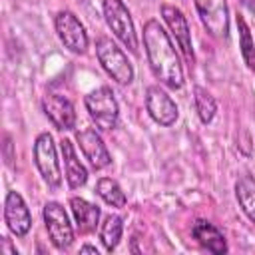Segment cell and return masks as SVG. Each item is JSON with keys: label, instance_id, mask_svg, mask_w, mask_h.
Here are the masks:
<instances>
[{"label": "cell", "instance_id": "obj_1", "mask_svg": "<svg viewBox=\"0 0 255 255\" xmlns=\"http://www.w3.org/2000/svg\"><path fill=\"white\" fill-rule=\"evenodd\" d=\"M143 46L153 76L171 90L183 86V68L171 44L169 34L157 20H147L143 26Z\"/></svg>", "mask_w": 255, "mask_h": 255}, {"label": "cell", "instance_id": "obj_3", "mask_svg": "<svg viewBox=\"0 0 255 255\" xmlns=\"http://www.w3.org/2000/svg\"><path fill=\"white\" fill-rule=\"evenodd\" d=\"M102 10H104L106 24L114 32V36L131 54H137V36H135L133 20H131V14H129L128 6L122 0H104L102 2Z\"/></svg>", "mask_w": 255, "mask_h": 255}, {"label": "cell", "instance_id": "obj_14", "mask_svg": "<svg viewBox=\"0 0 255 255\" xmlns=\"http://www.w3.org/2000/svg\"><path fill=\"white\" fill-rule=\"evenodd\" d=\"M60 149H62V159H64V171H66V181L70 187L78 189L82 185H86L88 181V169L86 165L80 161L76 149H74V143L72 139L64 137L60 141Z\"/></svg>", "mask_w": 255, "mask_h": 255}, {"label": "cell", "instance_id": "obj_20", "mask_svg": "<svg viewBox=\"0 0 255 255\" xmlns=\"http://www.w3.org/2000/svg\"><path fill=\"white\" fill-rule=\"evenodd\" d=\"M237 30H239V48H241V56L245 60V64L249 66L251 72H255V46H253V38L249 32V26L245 22L243 16H237Z\"/></svg>", "mask_w": 255, "mask_h": 255}, {"label": "cell", "instance_id": "obj_7", "mask_svg": "<svg viewBox=\"0 0 255 255\" xmlns=\"http://www.w3.org/2000/svg\"><path fill=\"white\" fill-rule=\"evenodd\" d=\"M203 28L213 38H227L229 34V8L227 0H193Z\"/></svg>", "mask_w": 255, "mask_h": 255}, {"label": "cell", "instance_id": "obj_5", "mask_svg": "<svg viewBox=\"0 0 255 255\" xmlns=\"http://www.w3.org/2000/svg\"><path fill=\"white\" fill-rule=\"evenodd\" d=\"M34 163L50 189H58L62 185V171L60 161L54 145V137L48 131H42L34 141Z\"/></svg>", "mask_w": 255, "mask_h": 255}, {"label": "cell", "instance_id": "obj_13", "mask_svg": "<svg viewBox=\"0 0 255 255\" xmlns=\"http://www.w3.org/2000/svg\"><path fill=\"white\" fill-rule=\"evenodd\" d=\"M161 16H163V22L167 24L171 36L175 38L177 46L181 48L183 56L187 58V62H193V46H191V32H189V26H187V20L183 16V12L171 4H163L161 6Z\"/></svg>", "mask_w": 255, "mask_h": 255}, {"label": "cell", "instance_id": "obj_12", "mask_svg": "<svg viewBox=\"0 0 255 255\" xmlns=\"http://www.w3.org/2000/svg\"><path fill=\"white\" fill-rule=\"evenodd\" d=\"M42 110L58 129L64 131L76 128V110L70 98L62 94H46L42 100Z\"/></svg>", "mask_w": 255, "mask_h": 255}, {"label": "cell", "instance_id": "obj_24", "mask_svg": "<svg viewBox=\"0 0 255 255\" xmlns=\"http://www.w3.org/2000/svg\"><path fill=\"white\" fill-rule=\"evenodd\" d=\"M239 2H241L249 12H255V0H239Z\"/></svg>", "mask_w": 255, "mask_h": 255}, {"label": "cell", "instance_id": "obj_19", "mask_svg": "<svg viewBox=\"0 0 255 255\" xmlns=\"http://www.w3.org/2000/svg\"><path fill=\"white\" fill-rule=\"evenodd\" d=\"M96 193L112 207H124L128 203V197L124 193V189L120 187L118 181H114L112 177H100L96 183Z\"/></svg>", "mask_w": 255, "mask_h": 255}, {"label": "cell", "instance_id": "obj_16", "mask_svg": "<svg viewBox=\"0 0 255 255\" xmlns=\"http://www.w3.org/2000/svg\"><path fill=\"white\" fill-rule=\"evenodd\" d=\"M191 235H193V239L201 245V247H205L207 251H211V253H225L227 251V243H225V237H223V233L213 225V223H209V221H205V219H197L195 223H193V227H191Z\"/></svg>", "mask_w": 255, "mask_h": 255}, {"label": "cell", "instance_id": "obj_10", "mask_svg": "<svg viewBox=\"0 0 255 255\" xmlns=\"http://www.w3.org/2000/svg\"><path fill=\"white\" fill-rule=\"evenodd\" d=\"M4 219L8 229L16 237H24L32 227V215L24 201V197L18 191H8L4 199Z\"/></svg>", "mask_w": 255, "mask_h": 255}, {"label": "cell", "instance_id": "obj_23", "mask_svg": "<svg viewBox=\"0 0 255 255\" xmlns=\"http://www.w3.org/2000/svg\"><path fill=\"white\" fill-rule=\"evenodd\" d=\"M80 253H94V255H98V247H94V245H82L80 247Z\"/></svg>", "mask_w": 255, "mask_h": 255}, {"label": "cell", "instance_id": "obj_8", "mask_svg": "<svg viewBox=\"0 0 255 255\" xmlns=\"http://www.w3.org/2000/svg\"><path fill=\"white\" fill-rule=\"evenodd\" d=\"M56 32H58V38L62 40V44L74 52V54H84L88 50V34H86V28L84 24L76 18L74 12L70 10H62L58 12L56 20Z\"/></svg>", "mask_w": 255, "mask_h": 255}, {"label": "cell", "instance_id": "obj_21", "mask_svg": "<svg viewBox=\"0 0 255 255\" xmlns=\"http://www.w3.org/2000/svg\"><path fill=\"white\" fill-rule=\"evenodd\" d=\"M193 94H195V110H197V116H199L201 124H209L213 120L215 112H217V104H215L213 96L201 86H195Z\"/></svg>", "mask_w": 255, "mask_h": 255}, {"label": "cell", "instance_id": "obj_4", "mask_svg": "<svg viewBox=\"0 0 255 255\" xmlns=\"http://www.w3.org/2000/svg\"><path fill=\"white\" fill-rule=\"evenodd\" d=\"M86 110L92 118V122L96 124V128L100 129H114L118 124V116H120V108L116 102V96L112 92V88L102 86L92 90L86 100Z\"/></svg>", "mask_w": 255, "mask_h": 255}, {"label": "cell", "instance_id": "obj_2", "mask_svg": "<svg viewBox=\"0 0 255 255\" xmlns=\"http://www.w3.org/2000/svg\"><path fill=\"white\" fill-rule=\"evenodd\" d=\"M96 56L106 70V74L116 80L118 84H129L133 80V66L128 60V56L118 48V44L112 38H98L96 40Z\"/></svg>", "mask_w": 255, "mask_h": 255}, {"label": "cell", "instance_id": "obj_22", "mask_svg": "<svg viewBox=\"0 0 255 255\" xmlns=\"http://www.w3.org/2000/svg\"><path fill=\"white\" fill-rule=\"evenodd\" d=\"M0 253H2V255H18L16 247H12V245H10V239H6V237H2V247H0Z\"/></svg>", "mask_w": 255, "mask_h": 255}, {"label": "cell", "instance_id": "obj_9", "mask_svg": "<svg viewBox=\"0 0 255 255\" xmlns=\"http://www.w3.org/2000/svg\"><path fill=\"white\" fill-rule=\"evenodd\" d=\"M145 110H147L149 118L155 124L163 126V128L173 126L175 120H177V106H175V102L159 86H149L147 88V92H145Z\"/></svg>", "mask_w": 255, "mask_h": 255}, {"label": "cell", "instance_id": "obj_18", "mask_svg": "<svg viewBox=\"0 0 255 255\" xmlns=\"http://www.w3.org/2000/svg\"><path fill=\"white\" fill-rule=\"evenodd\" d=\"M122 231H124V219L116 213L106 215L102 227H100V239L106 251H114L122 239Z\"/></svg>", "mask_w": 255, "mask_h": 255}, {"label": "cell", "instance_id": "obj_17", "mask_svg": "<svg viewBox=\"0 0 255 255\" xmlns=\"http://www.w3.org/2000/svg\"><path fill=\"white\" fill-rule=\"evenodd\" d=\"M235 195L243 213L255 223V179L251 175H241L235 183Z\"/></svg>", "mask_w": 255, "mask_h": 255}, {"label": "cell", "instance_id": "obj_15", "mask_svg": "<svg viewBox=\"0 0 255 255\" xmlns=\"http://www.w3.org/2000/svg\"><path fill=\"white\" fill-rule=\"evenodd\" d=\"M70 209H72L76 227L82 235H88V233L96 231V227L100 223V207L98 205L90 203L84 197H72L70 199Z\"/></svg>", "mask_w": 255, "mask_h": 255}, {"label": "cell", "instance_id": "obj_11", "mask_svg": "<svg viewBox=\"0 0 255 255\" xmlns=\"http://www.w3.org/2000/svg\"><path fill=\"white\" fill-rule=\"evenodd\" d=\"M76 141L84 153V157L88 159V163L94 169H104L112 163V155L104 143V139L100 137V133L92 128H86L82 131L76 133Z\"/></svg>", "mask_w": 255, "mask_h": 255}, {"label": "cell", "instance_id": "obj_6", "mask_svg": "<svg viewBox=\"0 0 255 255\" xmlns=\"http://www.w3.org/2000/svg\"><path fill=\"white\" fill-rule=\"evenodd\" d=\"M44 223H46L48 237L56 249L64 251L72 245L74 229H72V223L68 219V213L64 211V207L58 201H48L44 205Z\"/></svg>", "mask_w": 255, "mask_h": 255}]
</instances>
